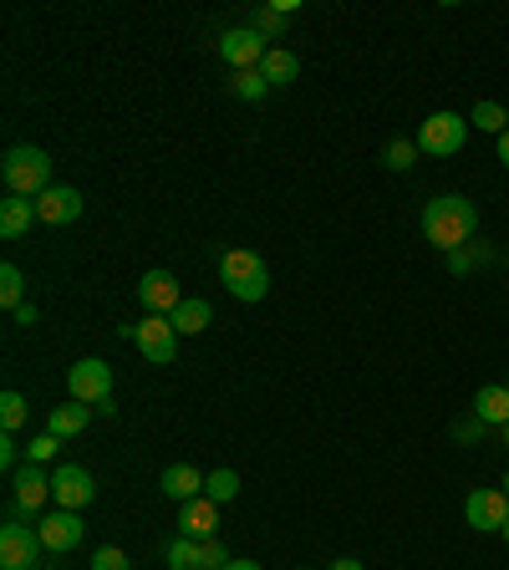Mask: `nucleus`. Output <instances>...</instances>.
Returning <instances> with one entry per match:
<instances>
[{
    "label": "nucleus",
    "instance_id": "nucleus-1",
    "mask_svg": "<svg viewBox=\"0 0 509 570\" xmlns=\"http://www.w3.org/2000/svg\"><path fill=\"white\" fill-rule=\"evenodd\" d=\"M473 234H479V204H473V199L438 194L423 204V240L433 244V250L453 256V250L473 244Z\"/></svg>",
    "mask_w": 509,
    "mask_h": 570
},
{
    "label": "nucleus",
    "instance_id": "nucleus-2",
    "mask_svg": "<svg viewBox=\"0 0 509 570\" xmlns=\"http://www.w3.org/2000/svg\"><path fill=\"white\" fill-rule=\"evenodd\" d=\"M219 280H224V291L234 296V301L255 306L270 296V266L260 250H244V244H234V250H224L219 256Z\"/></svg>",
    "mask_w": 509,
    "mask_h": 570
},
{
    "label": "nucleus",
    "instance_id": "nucleus-3",
    "mask_svg": "<svg viewBox=\"0 0 509 570\" xmlns=\"http://www.w3.org/2000/svg\"><path fill=\"white\" fill-rule=\"evenodd\" d=\"M0 179H6L11 194L41 199L51 189V153L47 148H31V143L6 148V158H0Z\"/></svg>",
    "mask_w": 509,
    "mask_h": 570
},
{
    "label": "nucleus",
    "instance_id": "nucleus-4",
    "mask_svg": "<svg viewBox=\"0 0 509 570\" xmlns=\"http://www.w3.org/2000/svg\"><path fill=\"white\" fill-rule=\"evenodd\" d=\"M51 499V473L41 463H21L11 473V504H6V520H31V514L47 510Z\"/></svg>",
    "mask_w": 509,
    "mask_h": 570
},
{
    "label": "nucleus",
    "instance_id": "nucleus-5",
    "mask_svg": "<svg viewBox=\"0 0 509 570\" xmlns=\"http://www.w3.org/2000/svg\"><path fill=\"white\" fill-rule=\"evenodd\" d=\"M463 138H469V118H459V112L438 108L423 118V128H418V153L428 158H453L463 148Z\"/></svg>",
    "mask_w": 509,
    "mask_h": 570
},
{
    "label": "nucleus",
    "instance_id": "nucleus-6",
    "mask_svg": "<svg viewBox=\"0 0 509 570\" xmlns=\"http://www.w3.org/2000/svg\"><path fill=\"white\" fill-rule=\"evenodd\" d=\"M41 530H31L26 520L0 524V570H41Z\"/></svg>",
    "mask_w": 509,
    "mask_h": 570
},
{
    "label": "nucleus",
    "instance_id": "nucleus-7",
    "mask_svg": "<svg viewBox=\"0 0 509 570\" xmlns=\"http://www.w3.org/2000/svg\"><path fill=\"white\" fill-rule=\"evenodd\" d=\"M67 388H72V402L108 408L112 402V367L102 362V357H82V362L67 367Z\"/></svg>",
    "mask_w": 509,
    "mask_h": 570
},
{
    "label": "nucleus",
    "instance_id": "nucleus-8",
    "mask_svg": "<svg viewBox=\"0 0 509 570\" xmlns=\"http://www.w3.org/2000/svg\"><path fill=\"white\" fill-rule=\"evenodd\" d=\"M92 499H98V479H92L82 463H61V469L51 473V504H57V510L82 514Z\"/></svg>",
    "mask_w": 509,
    "mask_h": 570
},
{
    "label": "nucleus",
    "instance_id": "nucleus-9",
    "mask_svg": "<svg viewBox=\"0 0 509 570\" xmlns=\"http://www.w3.org/2000/svg\"><path fill=\"white\" fill-rule=\"evenodd\" d=\"M133 347L153 367H169L173 357H179V331H173L169 316H143V321L133 327Z\"/></svg>",
    "mask_w": 509,
    "mask_h": 570
},
{
    "label": "nucleus",
    "instance_id": "nucleus-10",
    "mask_svg": "<svg viewBox=\"0 0 509 570\" xmlns=\"http://www.w3.org/2000/svg\"><path fill=\"white\" fill-rule=\"evenodd\" d=\"M463 520L479 534H499L509 520V494L505 489H473V494L463 499Z\"/></svg>",
    "mask_w": 509,
    "mask_h": 570
},
{
    "label": "nucleus",
    "instance_id": "nucleus-11",
    "mask_svg": "<svg viewBox=\"0 0 509 570\" xmlns=\"http://www.w3.org/2000/svg\"><path fill=\"white\" fill-rule=\"evenodd\" d=\"M266 51H270V41L255 31V26H234V31H224L219 37V57L230 61L234 72H255L260 61H266Z\"/></svg>",
    "mask_w": 509,
    "mask_h": 570
},
{
    "label": "nucleus",
    "instance_id": "nucleus-12",
    "mask_svg": "<svg viewBox=\"0 0 509 570\" xmlns=\"http://www.w3.org/2000/svg\"><path fill=\"white\" fill-rule=\"evenodd\" d=\"M41 546L51 550V556H67V550H77L87 540V524H82V514L77 510H51V514H41Z\"/></svg>",
    "mask_w": 509,
    "mask_h": 570
},
{
    "label": "nucleus",
    "instance_id": "nucleus-13",
    "mask_svg": "<svg viewBox=\"0 0 509 570\" xmlns=\"http://www.w3.org/2000/svg\"><path fill=\"white\" fill-rule=\"evenodd\" d=\"M138 301H143L148 316H173L183 306V291L169 270H148V276L138 280Z\"/></svg>",
    "mask_w": 509,
    "mask_h": 570
},
{
    "label": "nucleus",
    "instance_id": "nucleus-14",
    "mask_svg": "<svg viewBox=\"0 0 509 570\" xmlns=\"http://www.w3.org/2000/svg\"><path fill=\"white\" fill-rule=\"evenodd\" d=\"M82 209H87V199L77 194L72 183H51L47 194L37 199V219H41V224H72V219H82Z\"/></svg>",
    "mask_w": 509,
    "mask_h": 570
},
{
    "label": "nucleus",
    "instance_id": "nucleus-15",
    "mask_svg": "<svg viewBox=\"0 0 509 570\" xmlns=\"http://www.w3.org/2000/svg\"><path fill=\"white\" fill-rule=\"evenodd\" d=\"M179 534H189V540H219V504L209 494L189 499V504H179Z\"/></svg>",
    "mask_w": 509,
    "mask_h": 570
},
{
    "label": "nucleus",
    "instance_id": "nucleus-16",
    "mask_svg": "<svg viewBox=\"0 0 509 570\" xmlns=\"http://www.w3.org/2000/svg\"><path fill=\"white\" fill-rule=\"evenodd\" d=\"M209 484V473H199L194 463H169L163 469V479H158V489L173 499V504H189V499H199Z\"/></svg>",
    "mask_w": 509,
    "mask_h": 570
},
{
    "label": "nucleus",
    "instance_id": "nucleus-17",
    "mask_svg": "<svg viewBox=\"0 0 509 570\" xmlns=\"http://www.w3.org/2000/svg\"><path fill=\"white\" fill-rule=\"evenodd\" d=\"M473 418L489 428H509V382H485L473 392Z\"/></svg>",
    "mask_w": 509,
    "mask_h": 570
},
{
    "label": "nucleus",
    "instance_id": "nucleus-18",
    "mask_svg": "<svg viewBox=\"0 0 509 570\" xmlns=\"http://www.w3.org/2000/svg\"><path fill=\"white\" fill-rule=\"evenodd\" d=\"M31 224H41V219H37V199L6 194V204H0V240H21Z\"/></svg>",
    "mask_w": 509,
    "mask_h": 570
},
{
    "label": "nucleus",
    "instance_id": "nucleus-19",
    "mask_svg": "<svg viewBox=\"0 0 509 570\" xmlns=\"http://www.w3.org/2000/svg\"><path fill=\"white\" fill-rule=\"evenodd\" d=\"M92 413H98V408H87V402H61V408H51V413H47V433L77 438V433H87Z\"/></svg>",
    "mask_w": 509,
    "mask_h": 570
},
{
    "label": "nucleus",
    "instance_id": "nucleus-20",
    "mask_svg": "<svg viewBox=\"0 0 509 570\" xmlns=\"http://www.w3.org/2000/svg\"><path fill=\"white\" fill-rule=\"evenodd\" d=\"M169 321H173V331H179V337H199V331L214 321V306H209L204 296H183V306L169 316Z\"/></svg>",
    "mask_w": 509,
    "mask_h": 570
},
{
    "label": "nucleus",
    "instance_id": "nucleus-21",
    "mask_svg": "<svg viewBox=\"0 0 509 570\" xmlns=\"http://www.w3.org/2000/svg\"><path fill=\"white\" fill-rule=\"evenodd\" d=\"M260 72H266V82H270V87H291L296 77H301V61H296V51L270 47V51H266V61H260Z\"/></svg>",
    "mask_w": 509,
    "mask_h": 570
},
{
    "label": "nucleus",
    "instance_id": "nucleus-22",
    "mask_svg": "<svg viewBox=\"0 0 509 570\" xmlns=\"http://www.w3.org/2000/svg\"><path fill=\"white\" fill-rule=\"evenodd\" d=\"M291 16H296V0H280V6H260L250 26L266 41H280V37H286V26H291Z\"/></svg>",
    "mask_w": 509,
    "mask_h": 570
},
{
    "label": "nucleus",
    "instance_id": "nucleus-23",
    "mask_svg": "<svg viewBox=\"0 0 509 570\" xmlns=\"http://www.w3.org/2000/svg\"><path fill=\"white\" fill-rule=\"evenodd\" d=\"M469 128H479V133H495V138H505V133H509V108H505V102H495V98L473 102V112H469Z\"/></svg>",
    "mask_w": 509,
    "mask_h": 570
},
{
    "label": "nucleus",
    "instance_id": "nucleus-24",
    "mask_svg": "<svg viewBox=\"0 0 509 570\" xmlns=\"http://www.w3.org/2000/svg\"><path fill=\"white\" fill-rule=\"evenodd\" d=\"M199 550H204V540L173 534L169 546H163V560H169V570H199Z\"/></svg>",
    "mask_w": 509,
    "mask_h": 570
},
{
    "label": "nucleus",
    "instance_id": "nucleus-25",
    "mask_svg": "<svg viewBox=\"0 0 509 570\" xmlns=\"http://www.w3.org/2000/svg\"><path fill=\"white\" fill-rule=\"evenodd\" d=\"M489 260H495V244H485V240H479V244H463V250H453V256H449V276H469V270H479V266H489Z\"/></svg>",
    "mask_w": 509,
    "mask_h": 570
},
{
    "label": "nucleus",
    "instance_id": "nucleus-26",
    "mask_svg": "<svg viewBox=\"0 0 509 570\" xmlns=\"http://www.w3.org/2000/svg\"><path fill=\"white\" fill-rule=\"evenodd\" d=\"M0 306H6L11 316L26 306V276L16 266H0Z\"/></svg>",
    "mask_w": 509,
    "mask_h": 570
},
{
    "label": "nucleus",
    "instance_id": "nucleus-27",
    "mask_svg": "<svg viewBox=\"0 0 509 570\" xmlns=\"http://www.w3.org/2000/svg\"><path fill=\"white\" fill-rule=\"evenodd\" d=\"M26 418H31V402H26L21 392H0V428H6V433H21Z\"/></svg>",
    "mask_w": 509,
    "mask_h": 570
},
{
    "label": "nucleus",
    "instance_id": "nucleus-28",
    "mask_svg": "<svg viewBox=\"0 0 509 570\" xmlns=\"http://www.w3.org/2000/svg\"><path fill=\"white\" fill-rule=\"evenodd\" d=\"M412 158H418V138H392V143L382 148V169L408 173V169H412Z\"/></svg>",
    "mask_w": 509,
    "mask_h": 570
},
{
    "label": "nucleus",
    "instance_id": "nucleus-29",
    "mask_svg": "<svg viewBox=\"0 0 509 570\" xmlns=\"http://www.w3.org/2000/svg\"><path fill=\"white\" fill-rule=\"evenodd\" d=\"M230 92H234V98H240V102H266L270 82H266V72H260V67H255V72H234Z\"/></svg>",
    "mask_w": 509,
    "mask_h": 570
},
{
    "label": "nucleus",
    "instance_id": "nucleus-30",
    "mask_svg": "<svg viewBox=\"0 0 509 570\" xmlns=\"http://www.w3.org/2000/svg\"><path fill=\"white\" fill-rule=\"evenodd\" d=\"M204 494L214 499V504H230V499L240 494V473H234V469H214V473H209V484H204Z\"/></svg>",
    "mask_w": 509,
    "mask_h": 570
},
{
    "label": "nucleus",
    "instance_id": "nucleus-31",
    "mask_svg": "<svg viewBox=\"0 0 509 570\" xmlns=\"http://www.w3.org/2000/svg\"><path fill=\"white\" fill-rule=\"evenodd\" d=\"M92 570H133V560H128V550L102 546V550H92Z\"/></svg>",
    "mask_w": 509,
    "mask_h": 570
},
{
    "label": "nucleus",
    "instance_id": "nucleus-32",
    "mask_svg": "<svg viewBox=\"0 0 509 570\" xmlns=\"http://www.w3.org/2000/svg\"><path fill=\"white\" fill-rule=\"evenodd\" d=\"M230 560H234V556L219 546V540H204V550H199V570H224Z\"/></svg>",
    "mask_w": 509,
    "mask_h": 570
},
{
    "label": "nucleus",
    "instance_id": "nucleus-33",
    "mask_svg": "<svg viewBox=\"0 0 509 570\" xmlns=\"http://www.w3.org/2000/svg\"><path fill=\"white\" fill-rule=\"evenodd\" d=\"M57 449H61V438H57V433H41V438H31V449H26V463H47Z\"/></svg>",
    "mask_w": 509,
    "mask_h": 570
},
{
    "label": "nucleus",
    "instance_id": "nucleus-34",
    "mask_svg": "<svg viewBox=\"0 0 509 570\" xmlns=\"http://www.w3.org/2000/svg\"><path fill=\"white\" fill-rule=\"evenodd\" d=\"M485 433H489V423H479V418H463V423H453V438H459V443H479Z\"/></svg>",
    "mask_w": 509,
    "mask_h": 570
},
{
    "label": "nucleus",
    "instance_id": "nucleus-35",
    "mask_svg": "<svg viewBox=\"0 0 509 570\" xmlns=\"http://www.w3.org/2000/svg\"><path fill=\"white\" fill-rule=\"evenodd\" d=\"M0 469H21V449H16V433H6L0 438Z\"/></svg>",
    "mask_w": 509,
    "mask_h": 570
},
{
    "label": "nucleus",
    "instance_id": "nucleus-36",
    "mask_svg": "<svg viewBox=\"0 0 509 570\" xmlns=\"http://www.w3.org/2000/svg\"><path fill=\"white\" fill-rule=\"evenodd\" d=\"M327 570H367V566H362V560H352V556H341V560H331Z\"/></svg>",
    "mask_w": 509,
    "mask_h": 570
},
{
    "label": "nucleus",
    "instance_id": "nucleus-37",
    "mask_svg": "<svg viewBox=\"0 0 509 570\" xmlns=\"http://www.w3.org/2000/svg\"><path fill=\"white\" fill-rule=\"evenodd\" d=\"M499 163H505V169H509V133L499 138Z\"/></svg>",
    "mask_w": 509,
    "mask_h": 570
},
{
    "label": "nucleus",
    "instance_id": "nucleus-38",
    "mask_svg": "<svg viewBox=\"0 0 509 570\" xmlns=\"http://www.w3.org/2000/svg\"><path fill=\"white\" fill-rule=\"evenodd\" d=\"M224 570H260V566H255V560H230Z\"/></svg>",
    "mask_w": 509,
    "mask_h": 570
},
{
    "label": "nucleus",
    "instance_id": "nucleus-39",
    "mask_svg": "<svg viewBox=\"0 0 509 570\" xmlns=\"http://www.w3.org/2000/svg\"><path fill=\"white\" fill-rule=\"evenodd\" d=\"M499 489H505V494H509V469H505V479H499Z\"/></svg>",
    "mask_w": 509,
    "mask_h": 570
},
{
    "label": "nucleus",
    "instance_id": "nucleus-40",
    "mask_svg": "<svg viewBox=\"0 0 509 570\" xmlns=\"http://www.w3.org/2000/svg\"><path fill=\"white\" fill-rule=\"evenodd\" d=\"M499 534H505V546H509V520H505V530H499Z\"/></svg>",
    "mask_w": 509,
    "mask_h": 570
},
{
    "label": "nucleus",
    "instance_id": "nucleus-41",
    "mask_svg": "<svg viewBox=\"0 0 509 570\" xmlns=\"http://www.w3.org/2000/svg\"><path fill=\"white\" fill-rule=\"evenodd\" d=\"M505 443H509V428H505Z\"/></svg>",
    "mask_w": 509,
    "mask_h": 570
}]
</instances>
